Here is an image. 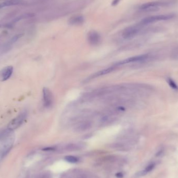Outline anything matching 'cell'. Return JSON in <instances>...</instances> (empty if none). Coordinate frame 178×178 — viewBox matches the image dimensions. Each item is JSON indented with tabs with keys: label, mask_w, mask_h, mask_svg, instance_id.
<instances>
[{
	"label": "cell",
	"mask_w": 178,
	"mask_h": 178,
	"mask_svg": "<svg viewBox=\"0 0 178 178\" xmlns=\"http://www.w3.org/2000/svg\"><path fill=\"white\" fill-rule=\"evenodd\" d=\"M175 15L174 14H168L164 15H158L146 17L143 19L140 22L141 25H145L150 24L153 22H155L161 20H166L172 19L175 17Z\"/></svg>",
	"instance_id": "1"
},
{
	"label": "cell",
	"mask_w": 178,
	"mask_h": 178,
	"mask_svg": "<svg viewBox=\"0 0 178 178\" xmlns=\"http://www.w3.org/2000/svg\"><path fill=\"white\" fill-rule=\"evenodd\" d=\"M27 116V113L26 111L19 114L17 117L12 120L8 124L7 130L9 131H12L19 128L23 123Z\"/></svg>",
	"instance_id": "2"
},
{
	"label": "cell",
	"mask_w": 178,
	"mask_h": 178,
	"mask_svg": "<svg viewBox=\"0 0 178 178\" xmlns=\"http://www.w3.org/2000/svg\"><path fill=\"white\" fill-rule=\"evenodd\" d=\"M43 105L47 108H51L54 103V96L50 89L47 88L43 89Z\"/></svg>",
	"instance_id": "3"
},
{
	"label": "cell",
	"mask_w": 178,
	"mask_h": 178,
	"mask_svg": "<svg viewBox=\"0 0 178 178\" xmlns=\"http://www.w3.org/2000/svg\"><path fill=\"white\" fill-rule=\"evenodd\" d=\"M119 67L115 64L111 66V67H109L108 68H106L104 69H103L101 71H99L98 72H96L95 73H94V74H93L92 75L90 76L89 77H88L87 79H86V81H89L92 79H94L96 78L99 77L100 76H102L105 74H107L109 73H111L114 71H115L116 69H117V68H118Z\"/></svg>",
	"instance_id": "4"
},
{
	"label": "cell",
	"mask_w": 178,
	"mask_h": 178,
	"mask_svg": "<svg viewBox=\"0 0 178 178\" xmlns=\"http://www.w3.org/2000/svg\"><path fill=\"white\" fill-rule=\"evenodd\" d=\"M148 54H143L138 56H135L133 57H131L127 59H124L122 60H121L117 63H115V64L117 66H118L119 67L122 65H123L124 64L131 63V62H139V61H142L145 60L148 58Z\"/></svg>",
	"instance_id": "5"
},
{
	"label": "cell",
	"mask_w": 178,
	"mask_h": 178,
	"mask_svg": "<svg viewBox=\"0 0 178 178\" xmlns=\"http://www.w3.org/2000/svg\"><path fill=\"white\" fill-rule=\"evenodd\" d=\"M139 28L137 26H130L125 28L122 34L124 39H130L134 37L139 32Z\"/></svg>",
	"instance_id": "6"
},
{
	"label": "cell",
	"mask_w": 178,
	"mask_h": 178,
	"mask_svg": "<svg viewBox=\"0 0 178 178\" xmlns=\"http://www.w3.org/2000/svg\"><path fill=\"white\" fill-rule=\"evenodd\" d=\"M88 40L90 45L96 46L100 43L101 41V37L97 32L92 30L88 33Z\"/></svg>",
	"instance_id": "7"
},
{
	"label": "cell",
	"mask_w": 178,
	"mask_h": 178,
	"mask_svg": "<svg viewBox=\"0 0 178 178\" xmlns=\"http://www.w3.org/2000/svg\"><path fill=\"white\" fill-rule=\"evenodd\" d=\"M169 4V3L165 1H154V2H147L141 5L140 7V9L141 10H146V9L150 8H154V7H158L159 6H166Z\"/></svg>",
	"instance_id": "8"
},
{
	"label": "cell",
	"mask_w": 178,
	"mask_h": 178,
	"mask_svg": "<svg viewBox=\"0 0 178 178\" xmlns=\"http://www.w3.org/2000/svg\"><path fill=\"white\" fill-rule=\"evenodd\" d=\"M13 72V67L12 66H7L0 71V81H5L8 80Z\"/></svg>",
	"instance_id": "9"
},
{
	"label": "cell",
	"mask_w": 178,
	"mask_h": 178,
	"mask_svg": "<svg viewBox=\"0 0 178 178\" xmlns=\"http://www.w3.org/2000/svg\"><path fill=\"white\" fill-rule=\"evenodd\" d=\"M84 22V17L82 15H76L71 16L68 20V24L70 25H81Z\"/></svg>",
	"instance_id": "10"
},
{
	"label": "cell",
	"mask_w": 178,
	"mask_h": 178,
	"mask_svg": "<svg viewBox=\"0 0 178 178\" xmlns=\"http://www.w3.org/2000/svg\"><path fill=\"white\" fill-rule=\"evenodd\" d=\"M21 3V1L19 0H9L0 3V9L5 7L6 6H10L16 5H18Z\"/></svg>",
	"instance_id": "11"
},
{
	"label": "cell",
	"mask_w": 178,
	"mask_h": 178,
	"mask_svg": "<svg viewBox=\"0 0 178 178\" xmlns=\"http://www.w3.org/2000/svg\"><path fill=\"white\" fill-rule=\"evenodd\" d=\"M81 144H70L67 145L66 149L68 151H76L80 149L82 147Z\"/></svg>",
	"instance_id": "12"
},
{
	"label": "cell",
	"mask_w": 178,
	"mask_h": 178,
	"mask_svg": "<svg viewBox=\"0 0 178 178\" xmlns=\"http://www.w3.org/2000/svg\"><path fill=\"white\" fill-rule=\"evenodd\" d=\"M167 81L169 85V86L174 90L178 91V85L176 84V83L171 78H169L167 79Z\"/></svg>",
	"instance_id": "13"
},
{
	"label": "cell",
	"mask_w": 178,
	"mask_h": 178,
	"mask_svg": "<svg viewBox=\"0 0 178 178\" xmlns=\"http://www.w3.org/2000/svg\"><path fill=\"white\" fill-rule=\"evenodd\" d=\"M65 159L70 163H76L79 160L77 157L73 156H66L65 157Z\"/></svg>",
	"instance_id": "14"
},
{
	"label": "cell",
	"mask_w": 178,
	"mask_h": 178,
	"mask_svg": "<svg viewBox=\"0 0 178 178\" xmlns=\"http://www.w3.org/2000/svg\"><path fill=\"white\" fill-rule=\"evenodd\" d=\"M33 16V14H25V15H21V16H20L18 17L14 21L16 22V21H17L18 20H20V19L26 18H28V17H32Z\"/></svg>",
	"instance_id": "15"
},
{
	"label": "cell",
	"mask_w": 178,
	"mask_h": 178,
	"mask_svg": "<svg viewBox=\"0 0 178 178\" xmlns=\"http://www.w3.org/2000/svg\"><path fill=\"white\" fill-rule=\"evenodd\" d=\"M22 36V34H19L17 35H16L14 36L10 40V43H13L15 42L16 41H17L20 38H21Z\"/></svg>",
	"instance_id": "16"
},
{
	"label": "cell",
	"mask_w": 178,
	"mask_h": 178,
	"mask_svg": "<svg viewBox=\"0 0 178 178\" xmlns=\"http://www.w3.org/2000/svg\"><path fill=\"white\" fill-rule=\"evenodd\" d=\"M38 178H51V174L45 173L40 175Z\"/></svg>",
	"instance_id": "17"
},
{
	"label": "cell",
	"mask_w": 178,
	"mask_h": 178,
	"mask_svg": "<svg viewBox=\"0 0 178 178\" xmlns=\"http://www.w3.org/2000/svg\"><path fill=\"white\" fill-rule=\"evenodd\" d=\"M55 148L54 147H46L43 149V151H54L55 150Z\"/></svg>",
	"instance_id": "18"
},
{
	"label": "cell",
	"mask_w": 178,
	"mask_h": 178,
	"mask_svg": "<svg viewBox=\"0 0 178 178\" xmlns=\"http://www.w3.org/2000/svg\"><path fill=\"white\" fill-rule=\"evenodd\" d=\"M120 1V0H113L112 3V5L113 6H116L118 4Z\"/></svg>",
	"instance_id": "19"
},
{
	"label": "cell",
	"mask_w": 178,
	"mask_h": 178,
	"mask_svg": "<svg viewBox=\"0 0 178 178\" xmlns=\"http://www.w3.org/2000/svg\"><path fill=\"white\" fill-rule=\"evenodd\" d=\"M116 177L118 178H122L123 177V175L121 173H119L116 174Z\"/></svg>",
	"instance_id": "20"
}]
</instances>
